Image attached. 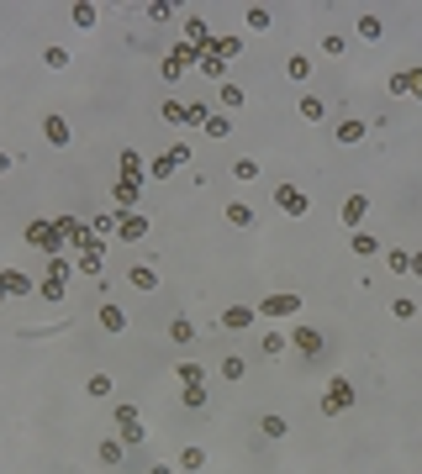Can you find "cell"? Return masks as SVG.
Here are the masks:
<instances>
[{
	"label": "cell",
	"instance_id": "83f0119b",
	"mask_svg": "<svg viewBox=\"0 0 422 474\" xmlns=\"http://www.w3.org/2000/svg\"><path fill=\"white\" fill-rule=\"evenodd\" d=\"M259 348H264L269 358H280V353L290 348V337H285V332H264V343H259Z\"/></svg>",
	"mask_w": 422,
	"mask_h": 474
},
{
	"label": "cell",
	"instance_id": "cb8c5ba5",
	"mask_svg": "<svg viewBox=\"0 0 422 474\" xmlns=\"http://www.w3.org/2000/svg\"><path fill=\"white\" fill-rule=\"evenodd\" d=\"M174 374H180V385H185V390H195V385H206V369H201V364H180Z\"/></svg>",
	"mask_w": 422,
	"mask_h": 474
},
{
	"label": "cell",
	"instance_id": "ab89813d",
	"mask_svg": "<svg viewBox=\"0 0 422 474\" xmlns=\"http://www.w3.org/2000/svg\"><path fill=\"white\" fill-rule=\"evenodd\" d=\"M174 169H180V164H174V158H153V164H148V174H153V179H169V174H174Z\"/></svg>",
	"mask_w": 422,
	"mask_h": 474
},
{
	"label": "cell",
	"instance_id": "74e56055",
	"mask_svg": "<svg viewBox=\"0 0 422 474\" xmlns=\"http://www.w3.org/2000/svg\"><path fill=\"white\" fill-rule=\"evenodd\" d=\"M359 37H370V43H380V16H370V11H364V16H359Z\"/></svg>",
	"mask_w": 422,
	"mask_h": 474
},
{
	"label": "cell",
	"instance_id": "ac0fdd59",
	"mask_svg": "<svg viewBox=\"0 0 422 474\" xmlns=\"http://www.w3.org/2000/svg\"><path fill=\"white\" fill-rule=\"evenodd\" d=\"M100 332H111V337L127 332V311H121V306H100Z\"/></svg>",
	"mask_w": 422,
	"mask_h": 474
},
{
	"label": "cell",
	"instance_id": "4316f807",
	"mask_svg": "<svg viewBox=\"0 0 422 474\" xmlns=\"http://www.w3.org/2000/svg\"><path fill=\"white\" fill-rule=\"evenodd\" d=\"M80 269H84V274L100 269V243H84V248H80Z\"/></svg>",
	"mask_w": 422,
	"mask_h": 474
},
{
	"label": "cell",
	"instance_id": "836d02e7",
	"mask_svg": "<svg viewBox=\"0 0 422 474\" xmlns=\"http://www.w3.org/2000/svg\"><path fill=\"white\" fill-rule=\"evenodd\" d=\"M201 132H206V137H232V121H227V116H206Z\"/></svg>",
	"mask_w": 422,
	"mask_h": 474
},
{
	"label": "cell",
	"instance_id": "9f6ffc18",
	"mask_svg": "<svg viewBox=\"0 0 422 474\" xmlns=\"http://www.w3.org/2000/svg\"><path fill=\"white\" fill-rule=\"evenodd\" d=\"M0 306H6V290H0Z\"/></svg>",
	"mask_w": 422,
	"mask_h": 474
},
{
	"label": "cell",
	"instance_id": "3957f363",
	"mask_svg": "<svg viewBox=\"0 0 422 474\" xmlns=\"http://www.w3.org/2000/svg\"><path fill=\"white\" fill-rule=\"evenodd\" d=\"M259 311H264V316H275V321H290L296 311H301V296L280 290V296H264V300H259Z\"/></svg>",
	"mask_w": 422,
	"mask_h": 474
},
{
	"label": "cell",
	"instance_id": "f1b7e54d",
	"mask_svg": "<svg viewBox=\"0 0 422 474\" xmlns=\"http://www.w3.org/2000/svg\"><path fill=\"white\" fill-rule=\"evenodd\" d=\"M386 269H391V274H412V253L391 248V253H386Z\"/></svg>",
	"mask_w": 422,
	"mask_h": 474
},
{
	"label": "cell",
	"instance_id": "8fae6325",
	"mask_svg": "<svg viewBox=\"0 0 422 474\" xmlns=\"http://www.w3.org/2000/svg\"><path fill=\"white\" fill-rule=\"evenodd\" d=\"M253 311H259V306H227V311H222V327H227V332H248L253 327Z\"/></svg>",
	"mask_w": 422,
	"mask_h": 474
},
{
	"label": "cell",
	"instance_id": "f546056e",
	"mask_svg": "<svg viewBox=\"0 0 422 474\" xmlns=\"http://www.w3.org/2000/svg\"><path fill=\"white\" fill-rule=\"evenodd\" d=\"M169 337H174V343H190V337H195L190 316H174V321H169Z\"/></svg>",
	"mask_w": 422,
	"mask_h": 474
},
{
	"label": "cell",
	"instance_id": "ffe728a7",
	"mask_svg": "<svg viewBox=\"0 0 422 474\" xmlns=\"http://www.w3.org/2000/svg\"><path fill=\"white\" fill-rule=\"evenodd\" d=\"M285 74H290L296 84H301V79H312V59H306V53H290V59H285Z\"/></svg>",
	"mask_w": 422,
	"mask_h": 474
},
{
	"label": "cell",
	"instance_id": "e0dca14e",
	"mask_svg": "<svg viewBox=\"0 0 422 474\" xmlns=\"http://www.w3.org/2000/svg\"><path fill=\"white\" fill-rule=\"evenodd\" d=\"M127 280H133L137 290H158V269H153V263H133V269H127Z\"/></svg>",
	"mask_w": 422,
	"mask_h": 474
},
{
	"label": "cell",
	"instance_id": "d4e9b609",
	"mask_svg": "<svg viewBox=\"0 0 422 474\" xmlns=\"http://www.w3.org/2000/svg\"><path fill=\"white\" fill-rule=\"evenodd\" d=\"M121 179H137V185H143V158H137L133 148L121 153Z\"/></svg>",
	"mask_w": 422,
	"mask_h": 474
},
{
	"label": "cell",
	"instance_id": "7dc6e473",
	"mask_svg": "<svg viewBox=\"0 0 422 474\" xmlns=\"http://www.w3.org/2000/svg\"><path fill=\"white\" fill-rule=\"evenodd\" d=\"M69 269H74L69 259H53V263H48V280H59V284H63V280H69Z\"/></svg>",
	"mask_w": 422,
	"mask_h": 474
},
{
	"label": "cell",
	"instance_id": "52a82bcc",
	"mask_svg": "<svg viewBox=\"0 0 422 474\" xmlns=\"http://www.w3.org/2000/svg\"><path fill=\"white\" fill-rule=\"evenodd\" d=\"M195 53H201V47L180 43V47H174V53H169V59H164V79H180V74H185V69H190V63H195Z\"/></svg>",
	"mask_w": 422,
	"mask_h": 474
},
{
	"label": "cell",
	"instance_id": "277c9868",
	"mask_svg": "<svg viewBox=\"0 0 422 474\" xmlns=\"http://www.w3.org/2000/svg\"><path fill=\"white\" fill-rule=\"evenodd\" d=\"M27 243H32V248L59 253L63 248V232H59V222H32V227H27Z\"/></svg>",
	"mask_w": 422,
	"mask_h": 474
},
{
	"label": "cell",
	"instance_id": "ba28073f",
	"mask_svg": "<svg viewBox=\"0 0 422 474\" xmlns=\"http://www.w3.org/2000/svg\"><path fill=\"white\" fill-rule=\"evenodd\" d=\"M290 348H296L301 358H317V353H322V332H317V327H296V332H290Z\"/></svg>",
	"mask_w": 422,
	"mask_h": 474
},
{
	"label": "cell",
	"instance_id": "484cf974",
	"mask_svg": "<svg viewBox=\"0 0 422 474\" xmlns=\"http://www.w3.org/2000/svg\"><path fill=\"white\" fill-rule=\"evenodd\" d=\"M133 201H137V179H116V206L133 211Z\"/></svg>",
	"mask_w": 422,
	"mask_h": 474
},
{
	"label": "cell",
	"instance_id": "681fc988",
	"mask_svg": "<svg viewBox=\"0 0 422 474\" xmlns=\"http://www.w3.org/2000/svg\"><path fill=\"white\" fill-rule=\"evenodd\" d=\"M164 121H169V127H174V121H185V106H180V100H164Z\"/></svg>",
	"mask_w": 422,
	"mask_h": 474
},
{
	"label": "cell",
	"instance_id": "c3c4849f",
	"mask_svg": "<svg viewBox=\"0 0 422 474\" xmlns=\"http://www.w3.org/2000/svg\"><path fill=\"white\" fill-rule=\"evenodd\" d=\"M201 464H206L201 448H185V453H180V469H201Z\"/></svg>",
	"mask_w": 422,
	"mask_h": 474
},
{
	"label": "cell",
	"instance_id": "8992f818",
	"mask_svg": "<svg viewBox=\"0 0 422 474\" xmlns=\"http://www.w3.org/2000/svg\"><path fill=\"white\" fill-rule=\"evenodd\" d=\"M275 206H280L285 216H306V206H312V201H306L296 185H275Z\"/></svg>",
	"mask_w": 422,
	"mask_h": 474
},
{
	"label": "cell",
	"instance_id": "f6af8a7d",
	"mask_svg": "<svg viewBox=\"0 0 422 474\" xmlns=\"http://www.w3.org/2000/svg\"><path fill=\"white\" fill-rule=\"evenodd\" d=\"M391 311H396L401 321H412V316H417V300H412V296H401V300H391Z\"/></svg>",
	"mask_w": 422,
	"mask_h": 474
},
{
	"label": "cell",
	"instance_id": "f907efd6",
	"mask_svg": "<svg viewBox=\"0 0 422 474\" xmlns=\"http://www.w3.org/2000/svg\"><path fill=\"white\" fill-rule=\"evenodd\" d=\"M185 406H190V411H201V406H206V385H195V390H185Z\"/></svg>",
	"mask_w": 422,
	"mask_h": 474
},
{
	"label": "cell",
	"instance_id": "7a4b0ae2",
	"mask_svg": "<svg viewBox=\"0 0 422 474\" xmlns=\"http://www.w3.org/2000/svg\"><path fill=\"white\" fill-rule=\"evenodd\" d=\"M354 406V385L349 379H327V390H322V416H338V411H349Z\"/></svg>",
	"mask_w": 422,
	"mask_h": 474
},
{
	"label": "cell",
	"instance_id": "5b68a950",
	"mask_svg": "<svg viewBox=\"0 0 422 474\" xmlns=\"http://www.w3.org/2000/svg\"><path fill=\"white\" fill-rule=\"evenodd\" d=\"M116 237H121V243L148 237V216H143V211H116Z\"/></svg>",
	"mask_w": 422,
	"mask_h": 474
},
{
	"label": "cell",
	"instance_id": "9c48e42d",
	"mask_svg": "<svg viewBox=\"0 0 422 474\" xmlns=\"http://www.w3.org/2000/svg\"><path fill=\"white\" fill-rule=\"evenodd\" d=\"M391 95H412V100H422V69H401V74H391Z\"/></svg>",
	"mask_w": 422,
	"mask_h": 474
},
{
	"label": "cell",
	"instance_id": "4dcf8cb0",
	"mask_svg": "<svg viewBox=\"0 0 422 474\" xmlns=\"http://www.w3.org/2000/svg\"><path fill=\"white\" fill-rule=\"evenodd\" d=\"M322 53H333V59H343V53H349V37H343V32H327V37H322Z\"/></svg>",
	"mask_w": 422,
	"mask_h": 474
},
{
	"label": "cell",
	"instance_id": "44dd1931",
	"mask_svg": "<svg viewBox=\"0 0 422 474\" xmlns=\"http://www.w3.org/2000/svg\"><path fill=\"white\" fill-rule=\"evenodd\" d=\"M349 248L359 253V259H375V253H380V237H370V232H354V237H349Z\"/></svg>",
	"mask_w": 422,
	"mask_h": 474
},
{
	"label": "cell",
	"instance_id": "ee69618b",
	"mask_svg": "<svg viewBox=\"0 0 422 474\" xmlns=\"http://www.w3.org/2000/svg\"><path fill=\"white\" fill-rule=\"evenodd\" d=\"M206 116H211V111H206V100H195V106H185V121H190V127H206Z\"/></svg>",
	"mask_w": 422,
	"mask_h": 474
},
{
	"label": "cell",
	"instance_id": "bcb514c9",
	"mask_svg": "<svg viewBox=\"0 0 422 474\" xmlns=\"http://www.w3.org/2000/svg\"><path fill=\"white\" fill-rule=\"evenodd\" d=\"M232 179H259V164H253V158H238V164H232Z\"/></svg>",
	"mask_w": 422,
	"mask_h": 474
},
{
	"label": "cell",
	"instance_id": "816d5d0a",
	"mask_svg": "<svg viewBox=\"0 0 422 474\" xmlns=\"http://www.w3.org/2000/svg\"><path fill=\"white\" fill-rule=\"evenodd\" d=\"M43 300H63V284L59 280H43Z\"/></svg>",
	"mask_w": 422,
	"mask_h": 474
},
{
	"label": "cell",
	"instance_id": "5bb4252c",
	"mask_svg": "<svg viewBox=\"0 0 422 474\" xmlns=\"http://www.w3.org/2000/svg\"><path fill=\"white\" fill-rule=\"evenodd\" d=\"M0 290H6V296H32V280L16 274V269H0Z\"/></svg>",
	"mask_w": 422,
	"mask_h": 474
},
{
	"label": "cell",
	"instance_id": "6da1fadb",
	"mask_svg": "<svg viewBox=\"0 0 422 474\" xmlns=\"http://www.w3.org/2000/svg\"><path fill=\"white\" fill-rule=\"evenodd\" d=\"M116 427H121V432H116V438H121V448H137V443L148 438V427H143V416H137L133 406H116Z\"/></svg>",
	"mask_w": 422,
	"mask_h": 474
},
{
	"label": "cell",
	"instance_id": "f35d334b",
	"mask_svg": "<svg viewBox=\"0 0 422 474\" xmlns=\"http://www.w3.org/2000/svg\"><path fill=\"white\" fill-rule=\"evenodd\" d=\"M243 374H248V364H243L238 353H232V358H222V379H243Z\"/></svg>",
	"mask_w": 422,
	"mask_h": 474
},
{
	"label": "cell",
	"instance_id": "30bf717a",
	"mask_svg": "<svg viewBox=\"0 0 422 474\" xmlns=\"http://www.w3.org/2000/svg\"><path fill=\"white\" fill-rule=\"evenodd\" d=\"M43 142H48V148H69V121L63 116H43Z\"/></svg>",
	"mask_w": 422,
	"mask_h": 474
},
{
	"label": "cell",
	"instance_id": "2e32d148",
	"mask_svg": "<svg viewBox=\"0 0 422 474\" xmlns=\"http://www.w3.org/2000/svg\"><path fill=\"white\" fill-rule=\"evenodd\" d=\"M185 43L190 47H211V32H206L201 16H185Z\"/></svg>",
	"mask_w": 422,
	"mask_h": 474
},
{
	"label": "cell",
	"instance_id": "7402d4cb",
	"mask_svg": "<svg viewBox=\"0 0 422 474\" xmlns=\"http://www.w3.org/2000/svg\"><path fill=\"white\" fill-rule=\"evenodd\" d=\"M364 137H370V127H364V121H338V142H364Z\"/></svg>",
	"mask_w": 422,
	"mask_h": 474
},
{
	"label": "cell",
	"instance_id": "1f68e13d",
	"mask_svg": "<svg viewBox=\"0 0 422 474\" xmlns=\"http://www.w3.org/2000/svg\"><path fill=\"white\" fill-rule=\"evenodd\" d=\"M243 16H248V26H253V32H269V26H275V16H269L264 6H253V11H243Z\"/></svg>",
	"mask_w": 422,
	"mask_h": 474
},
{
	"label": "cell",
	"instance_id": "9a60e30c",
	"mask_svg": "<svg viewBox=\"0 0 422 474\" xmlns=\"http://www.w3.org/2000/svg\"><path fill=\"white\" fill-rule=\"evenodd\" d=\"M195 69H201L206 79H222V74H227V63H222L217 53H211V47H201V53H195Z\"/></svg>",
	"mask_w": 422,
	"mask_h": 474
},
{
	"label": "cell",
	"instance_id": "d6986e66",
	"mask_svg": "<svg viewBox=\"0 0 422 474\" xmlns=\"http://www.w3.org/2000/svg\"><path fill=\"white\" fill-rule=\"evenodd\" d=\"M121 453H127V448H121V438H106V443L96 448V459L106 464V469H116V464H121Z\"/></svg>",
	"mask_w": 422,
	"mask_h": 474
},
{
	"label": "cell",
	"instance_id": "db71d44e",
	"mask_svg": "<svg viewBox=\"0 0 422 474\" xmlns=\"http://www.w3.org/2000/svg\"><path fill=\"white\" fill-rule=\"evenodd\" d=\"M148 474H174V469H169V464H153V469H148Z\"/></svg>",
	"mask_w": 422,
	"mask_h": 474
},
{
	"label": "cell",
	"instance_id": "7bdbcfd3",
	"mask_svg": "<svg viewBox=\"0 0 422 474\" xmlns=\"http://www.w3.org/2000/svg\"><path fill=\"white\" fill-rule=\"evenodd\" d=\"M259 432H264V438H285V416H264Z\"/></svg>",
	"mask_w": 422,
	"mask_h": 474
},
{
	"label": "cell",
	"instance_id": "11a10c76",
	"mask_svg": "<svg viewBox=\"0 0 422 474\" xmlns=\"http://www.w3.org/2000/svg\"><path fill=\"white\" fill-rule=\"evenodd\" d=\"M6 169H11V153H0V174H6Z\"/></svg>",
	"mask_w": 422,
	"mask_h": 474
},
{
	"label": "cell",
	"instance_id": "60d3db41",
	"mask_svg": "<svg viewBox=\"0 0 422 474\" xmlns=\"http://www.w3.org/2000/svg\"><path fill=\"white\" fill-rule=\"evenodd\" d=\"M148 16H158V22H169V16H180V6H174V0H153V6H148Z\"/></svg>",
	"mask_w": 422,
	"mask_h": 474
},
{
	"label": "cell",
	"instance_id": "603a6c76",
	"mask_svg": "<svg viewBox=\"0 0 422 474\" xmlns=\"http://www.w3.org/2000/svg\"><path fill=\"white\" fill-rule=\"evenodd\" d=\"M211 53H217L222 63H227V59H238V53H243V37H217V43H211Z\"/></svg>",
	"mask_w": 422,
	"mask_h": 474
},
{
	"label": "cell",
	"instance_id": "e575fe53",
	"mask_svg": "<svg viewBox=\"0 0 422 474\" xmlns=\"http://www.w3.org/2000/svg\"><path fill=\"white\" fill-rule=\"evenodd\" d=\"M301 116H306V121H322V116H327V106L317 100V95H301Z\"/></svg>",
	"mask_w": 422,
	"mask_h": 474
},
{
	"label": "cell",
	"instance_id": "d6a6232c",
	"mask_svg": "<svg viewBox=\"0 0 422 474\" xmlns=\"http://www.w3.org/2000/svg\"><path fill=\"white\" fill-rule=\"evenodd\" d=\"M217 100H222V106H227V111H238L243 100H248V95H243L238 84H222V90H217Z\"/></svg>",
	"mask_w": 422,
	"mask_h": 474
},
{
	"label": "cell",
	"instance_id": "f5cc1de1",
	"mask_svg": "<svg viewBox=\"0 0 422 474\" xmlns=\"http://www.w3.org/2000/svg\"><path fill=\"white\" fill-rule=\"evenodd\" d=\"M412 274H422V253H412Z\"/></svg>",
	"mask_w": 422,
	"mask_h": 474
},
{
	"label": "cell",
	"instance_id": "b9f144b4",
	"mask_svg": "<svg viewBox=\"0 0 422 474\" xmlns=\"http://www.w3.org/2000/svg\"><path fill=\"white\" fill-rule=\"evenodd\" d=\"M43 63H48V69H69V47H48Z\"/></svg>",
	"mask_w": 422,
	"mask_h": 474
},
{
	"label": "cell",
	"instance_id": "8d00e7d4",
	"mask_svg": "<svg viewBox=\"0 0 422 474\" xmlns=\"http://www.w3.org/2000/svg\"><path fill=\"white\" fill-rule=\"evenodd\" d=\"M84 395H96V401H100V395H111V379L106 374H90V379H84Z\"/></svg>",
	"mask_w": 422,
	"mask_h": 474
},
{
	"label": "cell",
	"instance_id": "4fadbf2b",
	"mask_svg": "<svg viewBox=\"0 0 422 474\" xmlns=\"http://www.w3.org/2000/svg\"><path fill=\"white\" fill-rule=\"evenodd\" d=\"M69 22L80 26V32H90V26L100 22V6H90V0H80V6H69Z\"/></svg>",
	"mask_w": 422,
	"mask_h": 474
},
{
	"label": "cell",
	"instance_id": "d590c367",
	"mask_svg": "<svg viewBox=\"0 0 422 474\" xmlns=\"http://www.w3.org/2000/svg\"><path fill=\"white\" fill-rule=\"evenodd\" d=\"M227 222H232V227H253V211H248L243 201H232V206H227Z\"/></svg>",
	"mask_w": 422,
	"mask_h": 474
},
{
	"label": "cell",
	"instance_id": "7c38bea8",
	"mask_svg": "<svg viewBox=\"0 0 422 474\" xmlns=\"http://www.w3.org/2000/svg\"><path fill=\"white\" fill-rule=\"evenodd\" d=\"M364 216H370V195H349V201H343V227H354V232H359Z\"/></svg>",
	"mask_w": 422,
	"mask_h": 474
}]
</instances>
